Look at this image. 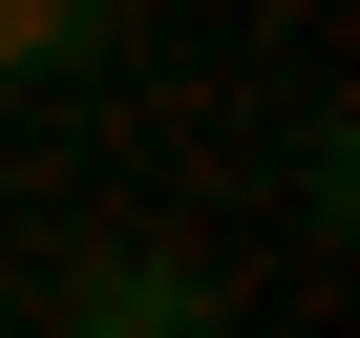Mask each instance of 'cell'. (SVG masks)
I'll list each match as a JSON object with an SVG mask.
<instances>
[{"label":"cell","instance_id":"6da1fadb","mask_svg":"<svg viewBox=\"0 0 360 338\" xmlns=\"http://www.w3.org/2000/svg\"><path fill=\"white\" fill-rule=\"evenodd\" d=\"M64 338H233V296H212L191 254H85V275H64Z\"/></svg>","mask_w":360,"mask_h":338},{"label":"cell","instance_id":"7a4b0ae2","mask_svg":"<svg viewBox=\"0 0 360 338\" xmlns=\"http://www.w3.org/2000/svg\"><path fill=\"white\" fill-rule=\"evenodd\" d=\"M106 22H127V0H0V85H64V64H106Z\"/></svg>","mask_w":360,"mask_h":338}]
</instances>
